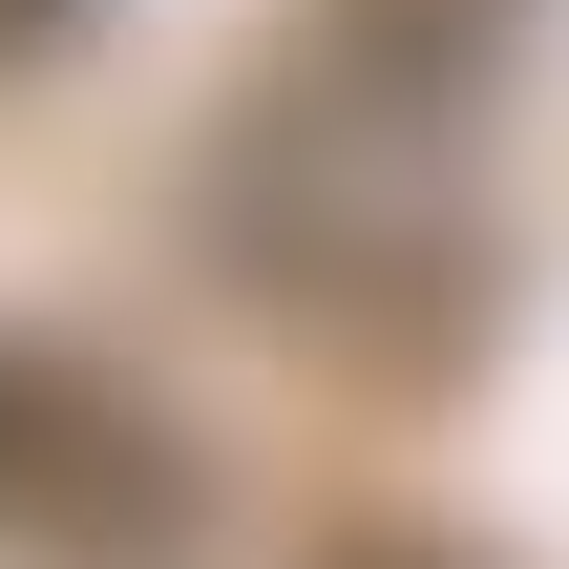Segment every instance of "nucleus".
<instances>
[{
	"instance_id": "f257e3e1",
	"label": "nucleus",
	"mask_w": 569,
	"mask_h": 569,
	"mask_svg": "<svg viewBox=\"0 0 569 569\" xmlns=\"http://www.w3.org/2000/svg\"><path fill=\"white\" fill-rule=\"evenodd\" d=\"M63 21H84V0H0V63H21V42H63Z\"/></svg>"
}]
</instances>
